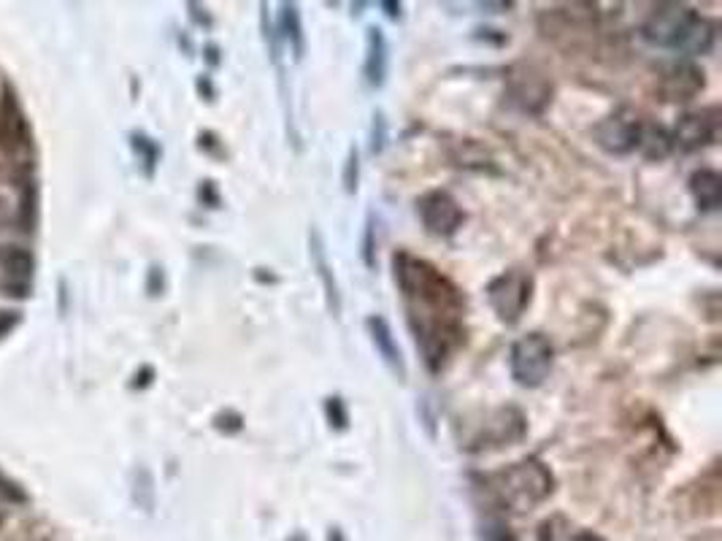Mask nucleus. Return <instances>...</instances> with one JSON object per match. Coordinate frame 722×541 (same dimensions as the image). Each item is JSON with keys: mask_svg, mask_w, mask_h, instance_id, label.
Instances as JSON below:
<instances>
[{"mask_svg": "<svg viewBox=\"0 0 722 541\" xmlns=\"http://www.w3.org/2000/svg\"><path fill=\"white\" fill-rule=\"evenodd\" d=\"M147 290H149V295H163V290H165V274H163V268H160V266H152V268H149Z\"/></svg>", "mask_w": 722, "mask_h": 541, "instance_id": "nucleus-29", "label": "nucleus"}, {"mask_svg": "<svg viewBox=\"0 0 722 541\" xmlns=\"http://www.w3.org/2000/svg\"><path fill=\"white\" fill-rule=\"evenodd\" d=\"M387 147V117L384 111H374V122H371V155H382Z\"/></svg>", "mask_w": 722, "mask_h": 541, "instance_id": "nucleus-25", "label": "nucleus"}, {"mask_svg": "<svg viewBox=\"0 0 722 541\" xmlns=\"http://www.w3.org/2000/svg\"><path fill=\"white\" fill-rule=\"evenodd\" d=\"M482 536H485V541H517L514 539V533L503 523H487Z\"/></svg>", "mask_w": 722, "mask_h": 541, "instance_id": "nucleus-27", "label": "nucleus"}, {"mask_svg": "<svg viewBox=\"0 0 722 541\" xmlns=\"http://www.w3.org/2000/svg\"><path fill=\"white\" fill-rule=\"evenodd\" d=\"M698 17L701 14L685 6V3H660L652 9L641 33L649 44L663 46V49H679L685 44L687 33L693 30Z\"/></svg>", "mask_w": 722, "mask_h": 541, "instance_id": "nucleus-5", "label": "nucleus"}, {"mask_svg": "<svg viewBox=\"0 0 722 541\" xmlns=\"http://www.w3.org/2000/svg\"><path fill=\"white\" fill-rule=\"evenodd\" d=\"M447 155L449 160H452V166L457 168H466V171H493L495 174L493 155H490L479 141H474V138H457V141H452Z\"/></svg>", "mask_w": 722, "mask_h": 541, "instance_id": "nucleus-15", "label": "nucleus"}, {"mask_svg": "<svg viewBox=\"0 0 722 541\" xmlns=\"http://www.w3.org/2000/svg\"><path fill=\"white\" fill-rule=\"evenodd\" d=\"M133 501L144 512L155 509V479H152L147 468H136V474H133Z\"/></svg>", "mask_w": 722, "mask_h": 541, "instance_id": "nucleus-20", "label": "nucleus"}, {"mask_svg": "<svg viewBox=\"0 0 722 541\" xmlns=\"http://www.w3.org/2000/svg\"><path fill=\"white\" fill-rule=\"evenodd\" d=\"M325 420H328L330 431L344 433L349 428V406L341 395L325 398Z\"/></svg>", "mask_w": 722, "mask_h": 541, "instance_id": "nucleus-21", "label": "nucleus"}, {"mask_svg": "<svg viewBox=\"0 0 722 541\" xmlns=\"http://www.w3.org/2000/svg\"><path fill=\"white\" fill-rule=\"evenodd\" d=\"M152 376H155V368H144L141 374H136V382H133V387H147L149 382H152Z\"/></svg>", "mask_w": 722, "mask_h": 541, "instance_id": "nucleus-34", "label": "nucleus"}, {"mask_svg": "<svg viewBox=\"0 0 722 541\" xmlns=\"http://www.w3.org/2000/svg\"><path fill=\"white\" fill-rule=\"evenodd\" d=\"M552 82L536 65L520 63L509 71V98L525 114H541L552 101Z\"/></svg>", "mask_w": 722, "mask_h": 541, "instance_id": "nucleus-7", "label": "nucleus"}, {"mask_svg": "<svg viewBox=\"0 0 722 541\" xmlns=\"http://www.w3.org/2000/svg\"><path fill=\"white\" fill-rule=\"evenodd\" d=\"M393 276L422 360L439 374L466 341V298L447 274L412 252H395Z\"/></svg>", "mask_w": 722, "mask_h": 541, "instance_id": "nucleus-1", "label": "nucleus"}, {"mask_svg": "<svg viewBox=\"0 0 722 541\" xmlns=\"http://www.w3.org/2000/svg\"><path fill=\"white\" fill-rule=\"evenodd\" d=\"M130 147H133L138 163L144 168V176H155V168L160 163V155H163L155 138L144 136V133H130Z\"/></svg>", "mask_w": 722, "mask_h": 541, "instance_id": "nucleus-19", "label": "nucleus"}, {"mask_svg": "<svg viewBox=\"0 0 722 541\" xmlns=\"http://www.w3.org/2000/svg\"><path fill=\"white\" fill-rule=\"evenodd\" d=\"M555 363V347L544 333H525L512 344L509 352V371L520 387H541L547 382Z\"/></svg>", "mask_w": 722, "mask_h": 541, "instance_id": "nucleus-3", "label": "nucleus"}, {"mask_svg": "<svg viewBox=\"0 0 722 541\" xmlns=\"http://www.w3.org/2000/svg\"><path fill=\"white\" fill-rule=\"evenodd\" d=\"M706 87V79H704V71L698 68L695 63L690 60H677V63H671L660 74V82H658V92L660 98L668 103H687L698 98Z\"/></svg>", "mask_w": 722, "mask_h": 541, "instance_id": "nucleus-11", "label": "nucleus"}, {"mask_svg": "<svg viewBox=\"0 0 722 541\" xmlns=\"http://www.w3.org/2000/svg\"><path fill=\"white\" fill-rule=\"evenodd\" d=\"M636 149H639L647 160H663V157L671 155L674 138H671V133H668L666 128H660V125H641L639 147Z\"/></svg>", "mask_w": 722, "mask_h": 541, "instance_id": "nucleus-18", "label": "nucleus"}, {"mask_svg": "<svg viewBox=\"0 0 722 541\" xmlns=\"http://www.w3.org/2000/svg\"><path fill=\"white\" fill-rule=\"evenodd\" d=\"M203 52H206V60H209V65H220V46L209 44L206 49H203Z\"/></svg>", "mask_w": 722, "mask_h": 541, "instance_id": "nucleus-36", "label": "nucleus"}, {"mask_svg": "<svg viewBox=\"0 0 722 541\" xmlns=\"http://www.w3.org/2000/svg\"><path fill=\"white\" fill-rule=\"evenodd\" d=\"M576 541H604V539H601V536H595V533H579Z\"/></svg>", "mask_w": 722, "mask_h": 541, "instance_id": "nucleus-37", "label": "nucleus"}, {"mask_svg": "<svg viewBox=\"0 0 722 541\" xmlns=\"http://www.w3.org/2000/svg\"><path fill=\"white\" fill-rule=\"evenodd\" d=\"M14 220V209H11V201L6 195L0 193V228H6L9 222Z\"/></svg>", "mask_w": 722, "mask_h": 541, "instance_id": "nucleus-32", "label": "nucleus"}, {"mask_svg": "<svg viewBox=\"0 0 722 541\" xmlns=\"http://www.w3.org/2000/svg\"><path fill=\"white\" fill-rule=\"evenodd\" d=\"M533 276L522 268H509L487 285V303L503 325H517L533 301Z\"/></svg>", "mask_w": 722, "mask_h": 541, "instance_id": "nucleus-4", "label": "nucleus"}, {"mask_svg": "<svg viewBox=\"0 0 722 541\" xmlns=\"http://www.w3.org/2000/svg\"><path fill=\"white\" fill-rule=\"evenodd\" d=\"M525 433H528V417L517 406H501L487 414L468 447L476 452L503 450V447H514L517 441L525 439Z\"/></svg>", "mask_w": 722, "mask_h": 541, "instance_id": "nucleus-6", "label": "nucleus"}, {"mask_svg": "<svg viewBox=\"0 0 722 541\" xmlns=\"http://www.w3.org/2000/svg\"><path fill=\"white\" fill-rule=\"evenodd\" d=\"M487 490L503 509L522 514L541 506L555 493V474L539 458L517 460L485 479Z\"/></svg>", "mask_w": 722, "mask_h": 541, "instance_id": "nucleus-2", "label": "nucleus"}, {"mask_svg": "<svg viewBox=\"0 0 722 541\" xmlns=\"http://www.w3.org/2000/svg\"><path fill=\"white\" fill-rule=\"evenodd\" d=\"M309 252H311V266L317 268V276H320L322 290H325V303H328V312L339 320L341 317V290L339 282H336V274L328 263V252H325V241H322V233L317 228L309 230Z\"/></svg>", "mask_w": 722, "mask_h": 541, "instance_id": "nucleus-13", "label": "nucleus"}, {"mask_svg": "<svg viewBox=\"0 0 722 541\" xmlns=\"http://www.w3.org/2000/svg\"><path fill=\"white\" fill-rule=\"evenodd\" d=\"M287 541H306V536H303V533H295V536H290Z\"/></svg>", "mask_w": 722, "mask_h": 541, "instance_id": "nucleus-39", "label": "nucleus"}, {"mask_svg": "<svg viewBox=\"0 0 722 541\" xmlns=\"http://www.w3.org/2000/svg\"><path fill=\"white\" fill-rule=\"evenodd\" d=\"M19 325V312H11V309H0V339L11 333Z\"/></svg>", "mask_w": 722, "mask_h": 541, "instance_id": "nucleus-30", "label": "nucleus"}, {"mask_svg": "<svg viewBox=\"0 0 722 541\" xmlns=\"http://www.w3.org/2000/svg\"><path fill=\"white\" fill-rule=\"evenodd\" d=\"M382 9L390 19H401V3H390V0H384Z\"/></svg>", "mask_w": 722, "mask_h": 541, "instance_id": "nucleus-35", "label": "nucleus"}, {"mask_svg": "<svg viewBox=\"0 0 722 541\" xmlns=\"http://www.w3.org/2000/svg\"><path fill=\"white\" fill-rule=\"evenodd\" d=\"M187 9H190V17L195 19V22H198L201 28H211V17L206 14V9H203V6H198V3H190Z\"/></svg>", "mask_w": 722, "mask_h": 541, "instance_id": "nucleus-31", "label": "nucleus"}, {"mask_svg": "<svg viewBox=\"0 0 722 541\" xmlns=\"http://www.w3.org/2000/svg\"><path fill=\"white\" fill-rule=\"evenodd\" d=\"M671 138H674V147L685 149V152L712 147L720 138V109L712 106V109L682 114Z\"/></svg>", "mask_w": 722, "mask_h": 541, "instance_id": "nucleus-10", "label": "nucleus"}, {"mask_svg": "<svg viewBox=\"0 0 722 541\" xmlns=\"http://www.w3.org/2000/svg\"><path fill=\"white\" fill-rule=\"evenodd\" d=\"M366 328H368V336H371V341H374V347H376V352H379V358H382L384 366L393 371L398 382H403V379H406V360H403L401 347H398V341H395L390 322L384 320L382 314H371V317L366 320Z\"/></svg>", "mask_w": 722, "mask_h": 541, "instance_id": "nucleus-12", "label": "nucleus"}, {"mask_svg": "<svg viewBox=\"0 0 722 541\" xmlns=\"http://www.w3.org/2000/svg\"><path fill=\"white\" fill-rule=\"evenodd\" d=\"M360 257H363V266L376 268V217H374V211H368V217H366L363 241H360Z\"/></svg>", "mask_w": 722, "mask_h": 541, "instance_id": "nucleus-22", "label": "nucleus"}, {"mask_svg": "<svg viewBox=\"0 0 722 541\" xmlns=\"http://www.w3.org/2000/svg\"><path fill=\"white\" fill-rule=\"evenodd\" d=\"M363 76H366L368 87L379 90L387 79V38H384L382 28L366 30V63H363Z\"/></svg>", "mask_w": 722, "mask_h": 541, "instance_id": "nucleus-14", "label": "nucleus"}, {"mask_svg": "<svg viewBox=\"0 0 722 541\" xmlns=\"http://www.w3.org/2000/svg\"><path fill=\"white\" fill-rule=\"evenodd\" d=\"M211 425L220 433H225V436H236V433L244 431V417L236 409H222V412L214 414Z\"/></svg>", "mask_w": 722, "mask_h": 541, "instance_id": "nucleus-24", "label": "nucleus"}, {"mask_svg": "<svg viewBox=\"0 0 722 541\" xmlns=\"http://www.w3.org/2000/svg\"><path fill=\"white\" fill-rule=\"evenodd\" d=\"M417 214L430 236L449 239L466 222V211L455 201V195L447 190H430L417 201Z\"/></svg>", "mask_w": 722, "mask_h": 541, "instance_id": "nucleus-8", "label": "nucleus"}, {"mask_svg": "<svg viewBox=\"0 0 722 541\" xmlns=\"http://www.w3.org/2000/svg\"><path fill=\"white\" fill-rule=\"evenodd\" d=\"M198 92H201L206 101H214V98H217V92H214V84H211L209 76H201V79H198Z\"/></svg>", "mask_w": 722, "mask_h": 541, "instance_id": "nucleus-33", "label": "nucleus"}, {"mask_svg": "<svg viewBox=\"0 0 722 541\" xmlns=\"http://www.w3.org/2000/svg\"><path fill=\"white\" fill-rule=\"evenodd\" d=\"M328 539H330V541H344V539H341V531H339V528H330V536H328Z\"/></svg>", "mask_w": 722, "mask_h": 541, "instance_id": "nucleus-38", "label": "nucleus"}, {"mask_svg": "<svg viewBox=\"0 0 722 541\" xmlns=\"http://www.w3.org/2000/svg\"><path fill=\"white\" fill-rule=\"evenodd\" d=\"M690 195L693 201L698 203L701 211H717L722 203V179L714 168H698L693 176H690Z\"/></svg>", "mask_w": 722, "mask_h": 541, "instance_id": "nucleus-16", "label": "nucleus"}, {"mask_svg": "<svg viewBox=\"0 0 722 541\" xmlns=\"http://www.w3.org/2000/svg\"><path fill=\"white\" fill-rule=\"evenodd\" d=\"M341 184H344V193L347 195H355L357 187H360V152H357V147H349L347 160H344Z\"/></svg>", "mask_w": 722, "mask_h": 541, "instance_id": "nucleus-23", "label": "nucleus"}, {"mask_svg": "<svg viewBox=\"0 0 722 541\" xmlns=\"http://www.w3.org/2000/svg\"><path fill=\"white\" fill-rule=\"evenodd\" d=\"M198 198H201V203L206 206V209H220L222 206L220 187L211 182V179L201 182V187H198Z\"/></svg>", "mask_w": 722, "mask_h": 541, "instance_id": "nucleus-26", "label": "nucleus"}, {"mask_svg": "<svg viewBox=\"0 0 722 541\" xmlns=\"http://www.w3.org/2000/svg\"><path fill=\"white\" fill-rule=\"evenodd\" d=\"M198 147L214 157H225V147H222V141L214 136V133H201V138H198Z\"/></svg>", "mask_w": 722, "mask_h": 541, "instance_id": "nucleus-28", "label": "nucleus"}, {"mask_svg": "<svg viewBox=\"0 0 722 541\" xmlns=\"http://www.w3.org/2000/svg\"><path fill=\"white\" fill-rule=\"evenodd\" d=\"M279 38L290 44V52L293 57L301 63L303 55H306V36H303V22H301V11L295 3H282L279 6Z\"/></svg>", "mask_w": 722, "mask_h": 541, "instance_id": "nucleus-17", "label": "nucleus"}, {"mask_svg": "<svg viewBox=\"0 0 722 541\" xmlns=\"http://www.w3.org/2000/svg\"><path fill=\"white\" fill-rule=\"evenodd\" d=\"M641 125H644V122L639 120L636 111L617 109L593 128L595 144L604 149L606 155H631L633 149L639 147Z\"/></svg>", "mask_w": 722, "mask_h": 541, "instance_id": "nucleus-9", "label": "nucleus"}]
</instances>
